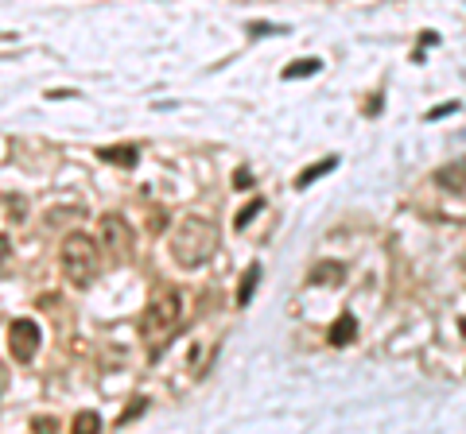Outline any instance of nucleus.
Returning a JSON list of instances; mask_svg holds the SVG:
<instances>
[{
  "mask_svg": "<svg viewBox=\"0 0 466 434\" xmlns=\"http://www.w3.org/2000/svg\"><path fill=\"white\" fill-rule=\"evenodd\" d=\"M218 252V225L202 214H187L171 233V256L179 267H202Z\"/></svg>",
  "mask_w": 466,
  "mask_h": 434,
  "instance_id": "f257e3e1",
  "label": "nucleus"
},
{
  "mask_svg": "<svg viewBox=\"0 0 466 434\" xmlns=\"http://www.w3.org/2000/svg\"><path fill=\"white\" fill-rule=\"evenodd\" d=\"M179 322H183V295L175 287H159L156 295L148 299L144 314H140V334L148 337V346L156 349L175 334Z\"/></svg>",
  "mask_w": 466,
  "mask_h": 434,
  "instance_id": "f03ea898",
  "label": "nucleus"
},
{
  "mask_svg": "<svg viewBox=\"0 0 466 434\" xmlns=\"http://www.w3.org/2000/svg\"><path fill=\"white\" fill-rule=\"evenodd\" d=\"M59 260H62V276H66L74 287H89L101 272V248H98V240L86 237V233H70V237L62 240Z\"/></svg>",
  "mask_w": 466,
  "mask_h": 434,
  "instance_id": "7ed1b4c3",
  "label": "nucleus"
},
{
  "mask_svg": "<svg viewBox=\"0 0 466 434\" xmlns=\"http://www.w3.org/2000/svg\"><path fill=\"white\" fill-rule=\"evenodd\" d=\"M132 245H136V233H132V225L125 217L120 214L101 217V248L109 252V260H129Z\"/></svg>",
  "mask_w": 466,
  "mask_h": 434,
  "instance_id": "20e7f679",
  "label": "nucleus"
},
{
  "mask_svg": "<svg viewBox=\"0 0 466 434\" xmlns=\"http://www.w3.org/2000/svg\"><path fill=\"white\" fill-rule=\"evenodd\" d=\"M39 341H43L39 322H31V318H16V322L8 326V349H12V357H16L20 365H28L31 357L39 353Z\"/></svg>",
  "mask_w": 466,
  "mask_h": 434,
  "instance_id": "39448f33",
  "label": "nucleus"
},
{
  "mask_svg": "<svg viewBox=\"0 0 466 434\" xmlns=\"http://www.w3.org/2000/svg\"><path fill=\"white\" fill-rule=\"evenodd\" d=\"M436 182L443 190H466V159H451L436 171Z\"/></svg>",
  "mask_w": 466,
  "mask_h": 434,
  "instance_id": "423d86ee",
  "label": "nucleus"
},
{
  "mask_svg": "<svg viewBox=\"0 0 466 434\" xmlns=\"http://www.w3.org/2000/svg\"><path fill=\"white\" fill-rule=\"evenodd\" d=\"M327 337H330V346H350V341L357 337V318L354 314H338L334 326L327 330Z\"/></svg>",
  "mask_w": 466,
  "mask_h": 434,
  "instance_id": "0eeeda50",
  "label": "nucleus"
},
{
  "mask_svg": "<svg viewBox=\"0 0 466 434\" xmlns=\"http://www.w3.org/2000/svg\"><path fill=\"white\" fill-rule=\"evenodd\" d=\"M98 155L105 159V163H113V167H125V171H129V167H136V163H140V151L132 148V144H117V148H101Z\"/></svg>",
  "mask_w": 466,
  "mask_h": 434,
  "instance_id": "6e6552de",
  "label": "nucleus"
},
{
  "mask_svg": "<svg viewBox=\"0 0 466 434\" xmlns=\"http://www.w3.org/2000/svg\"><path fill=\"white\" fill-rule=\"evenodd\" d=\"M342 276H346V267L334 264V260H330V264H315V267H311V283H315V287H338V283H342Z\"/></svg>",
  "mask_w": 466,
  "mask_h": 434,
  "instance_id": "1a4fd4ad",
  "label": "nucleus"
},
{
  "mask_svg": "<svg viewBox=\"0 0 466 434\" xmlns=\"http://www.w3.org/2000/svg\"><path fill=\"white\" fill-rule=\"evenodd\" d=\"M338 167V159L334 155H327V159H319V163H311L307 171H299L296 175V187L303 190V187H311V182H315V178H323V175H330V171Z\"/></svg>",
  "mask_w": 466,
  "mask_h": 434,
  "instance_id": "9d476101",
  "label": "nucleus"
},
{
  "mask_svg": "<svg viewBox=\"0 0 466 434\" xmlns=\"http://www.w3.org/2000/svg\"><path fill=\"white\" fill-rule=\"evenodd\" d=\"M260 283V264H249L245 276H241V287H238V306H249L253 303V291Z\"/></svg>",
  "mask_w": 466,
  "mask_h": 434,
  "instance_id": "9b49d317",
  "label": "nucleus"
},
{
  "mask_svg": "<svg viewBox=\"0 0 466 434\" xmlns=\"http://www.w3.org/2000/svg\"><path fill=\"white\" fill-rule=\"evenodd\" d=\"M70 426H74L78 434H98V431H101V415H98V411H78Z\"/></svg>",
  "mask_w": 466,
  "mask_h": 434,
  "instance_id": "f8f14e48",
  "label": "nucleus"
},
{
  "mask_svg": "<svg viewBox=\"0 0 466 434\" xmlns=\"http://www.w3.org/2000/svg\"><path fill=\"white\" fill-rule=\"evenodd\" d=\"M319 70H323V62H319V59H303V62L284 66V78H311V74H319Z\"/></svg>",
  "mask_w": 466,
  "mask_h": 434,
  "instance_id": "ddd939ff",
  "label": "nucleus"
},
{
  "mask_svg": "<svg viewBox=\"0 0 466 434\" xmlns=\"http://www.w3.org/2000/svg\"><path fill=\"white\" fill-rule=\"evenodd\" d=\"M260 209H265V202H260V198H253V202H249V206H245V209H241V214H238V221H233V225H238V229H245L249 221H253V217L260 214Z\"/></svg>",
  "mask_w": 466,
  "mask_h": 434,
  "instance_id": "4468645a",
  "label": "nucleus"
},
{
  "mask_svg": "<svg viewBox=\"0 0 466 434\" xmlns=\"http://www.w3.org/2000/svg\"><path fill=\"white\" fill-rule=\"evenodd\" d=\"M451 113H458V101H443V105L427 108V117H424V120H439V117H451Z\"/></svg>",
  "mask_w": 466,
  "mask_h": 434,
  "instance_id": "2eb2a0df",
  "label": "nucleus"
},
{
  "mask_svg": "<svg viewBox=\"0 0 466 434\" xmlns=\"http://www.w3.org/2000/svg\"><path fill=\"white\" fill-rule=\"evenodd\" d=\"M144 407H148V404H144V399H136V404H132V407H129V411L120 415V423H129V419H136V415H140V411H144Z\"/></svg>",
  "mask_w": 466,
  "mask_h": 434,
  "instance_id": "dca6fc26",
  "label": "nucleus"
},
{
  "mask_svg": "<svg viewBox=\"0 0 466 434\" xmlns=\"http://www.w3.org/2000/svg\"><path fill=\"white\" fill-rule=\"evenodd\" d=\"M233 187H238V190L253 187V178H249V171H238V175H233Z\"/></svg>",
  "mask_w": 466,
  "mask_h": 434,
  "instance_id": "f3484780",
  "label": "nucleus"
},
{
  "mask_svg": "<svg viewBox=\"0 0 466 434\" xmlns=\"http://www.w3.org/2000/svg\"><path fill=\"white\" fill-rule=\"evenodd\" d=\"M31 426H35V431H55V419H35Z\"/></svg>",
  "mask_w": 466,
  "mask_h": 434,
  "instance_id": "a211bd4d",
  "label": "nucleus"
},
{
  "mask_svg": "<svg viewBox=\"0 0 466 434\" xmlns=\"http://www.w3.org/2000/svg\"><path fill=\"white\" fill-rule=\"evenodd\" d=\"M4 384H8V372H4V365H0V392H4Z\"/></svg>",
  "mask_w": 466,
  "mask_h": 434,
  "instance_id": "6ab92c4d",
  "label": "nucleus"
}]
</instances>
